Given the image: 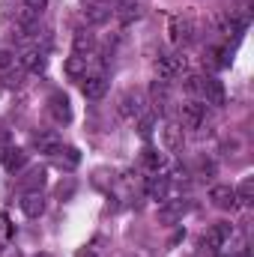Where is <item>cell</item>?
Returning <instances> with one entry per match:
<instances>
[{
  "label": "cell",
  "instance_id": "1",
  "mask_svg": "<svg viewBox=\"0 0 254 257\" xmlns=\"http://www.w3.org/2000/svg\"><path fill=\"white\" fill-rule=\"evenodd\" d=\"M186 90L194 93V96H200L206 105H224V87H221V81L218 78H209V75H189L186 78Z\"/></svg>",
  "mask_w": 254,
  "mask_h": 257
},
{
  "label": "cell",
  "instance_id": "2",
  "mask_svg": "<svg viewBox=\"0 0 254 257\" xmlns=\"http://www.w3.org/2000/svg\"><path fill=\"white\" fill-rule=\"evenodd\" d=\"M156 72H159L162 81H171V78H177V75L186 72V57L177 54V51H165V54L156 57Z\"/></svg>",
  "mask_w": 254,
  "mask_h": 257
},
{
  "label": "cell",
  "instance_id": "3",
  "mask_svg": "<svg viewBox=\"0 0 254 257\" xmlns=\"http://www.w3.org/2000/svg\"><path fill=\"white\" fill-rule=\"evenodd\" d=\"M144 111H147V102H144V96H141L138 90H126V93L117 99V114L126 117V120L144 117Z\"/></svg>",
  "mask_w": 254,
  "mask_h": 257
},
{
  "label": "cell",
  "instance_id": "4",
  "mask_svg": "<svg viewBox=\"0 0 254 257\" xmlns=\"http://www.w3.org/2000/svg\"><path fill=\"white\" fill-rule=\"evenodd\" d=\"M48 114H51V120L54 123H60V126H69L72 123V102H69V96L66 93H51L48 96Z\"/></svg>",
  "mask_w": 254,
  "mask_h": 257
},
{
  "label": "cell",
  "instance_id": "5",
  "mask_svg": "<svg viewBox=\"0 0 254 257\" xmlns=\"http://www.w3.org/2000/svg\"><path fill=\"white\" fill-rule=\"evenodd\" d=\"M168 33H171V39H174L177 45H189L191 39H194V33H197V27H194V21H191V18L177 15V18H171Z\"/></svg>",
  "mask_w": 254,
  "mask_h": 257
},
{
  "label": "cell",
  "instance_id": "6",
  "mask_svg": "<svg viewBox=\"0 0 254 257\" xmlns=\"http://www.w3.org/2000/svg\"><path fill=\"white\" fill-rule=\"evenodd\" d=\"M206 123V105L203 102H186L180 108V126L183 128H200Z\"/></svg>",
  "mask_w": 254,
  "mask_h": 257
},
{
  "label": "cell",
  "instance_id": "7",
  "mask_svg": "<svg viewBox=\"0 0 254 257\" xmlns=\"http://www.w3.org/2000/svg\"><path fill=\"white\" fill-rule=\"evenodd\" d=\"M230 236H233V227L227 224V221H215L209 230H206V236H203V242L212 248V251H218V248H224L227 242H230Z\"/></svg>",
  "mask_w": 254,
  "mask_h": 257
},
{
  "label": "cell",
  "instance_id": "8",
  "mask_svg": "<svg viewBox=\"0 0 254 257\" xmlns=\"http://www.w3.org/2000/svg\"><path fill=\"white\" fill-rule=\"evenodd\" d=\"M186 212H189V200H165L159 206V221L162 224H177V221H183Z\"/></svg>",
  "mask_w": 254,
  "mask_h": 257
},
{
  "label": "cell",
  "instance_id": "9",
  "mask_svg": "<svg viewBox=\"0 0 254 257\" xmlns=\"http://www.w3.org/2000/svg\"><path fill=\"white\" fill-rule=\"evenodd\" d=\"M209 200H212L215 209H236V206H239L233 186H212V189H209Z\"/></svg>",
  "mask_w": 254,
  "mask_h": 257
},
{
  "label": "cell",
  "instance_id": "10",
  "mask_svg": "<svg viewBox=\"0 0 254 257\" xmlns=\"http://www.w3.org/2000/svg\"><path fill=\"white\" fill-rule=\"evenodd\" d=\"M183 144H186V135H183V126H180V123L162 126V147H165L168 153H180Z\"/></svg>",
  "mask_w": 254,
  "mask_h": 257
},
{
  "label": "cell",
  "instance_id": "11",
  "mask_svg": "<svg viewBox=\"0 0 254 257\" xmlns=\"http://www.w3.org/2000/svg\"><path fill=\"white\" fill-rule=\"evenodd\" d=\"M51 159H54V165L63 168V171H75V168L81 165V153H78L75 147H69V144H60V147L51 153Z\"/></svg>",
  "mask_w": 254,
  "mask_h": 257
},
{
  "label": "cell",
  "instance_id": "12",
  "mask_svg": "<svg viewBox=\"0 0 254 257\" xmlns=\"http://www.w3.org/2000/svg\"><path fill=\"white\" fill-rule=\"evenodd\" d=\"M81 93L87 96V99H102L105 93H108V78L105 75H87V78H81Z\"/></svg>",
  "mask_w": 254,
  "mask_h": 257
},
{
  "label": "cell",
  "instance_id": "13",
  "mask_svg": "<svg viewBox=\"0 0 254 257\" xmlns=\"http://www.w3.org/2000/svg\"><path fill=\"white\" fill-rule=\"evenodd\" d=\"M24 165H27V153H24L21 147H6V150H3V168H6L9 174L21 171Z\"/></svg>",
  "mask_w": 254,
  "mask_h": 257
},
{
  "label": "cell",
  "instance_id": "14",
  "mask_svg": "<svg viewBox=\"0 0 254 257\" xmlns=\"http://www.w3.org/2000/svg\"><path fill=\"white\" fill-rule=\"evenodd\" d=\"M203 63L209 69H224V66H230V51L221 48V45H209L206 54H203Z\"/></svg>",
  "mask_w": 254,
  "mask_h": 257
},
{
  "label": "cell",
  "instance_id": "15",
  "mask_svg": "<svg viewBox=\"0 0 254 257\" xmlns=\"http://www.w3.org/2000/svg\"><path fill=\"white\" fill-rule=\"evenodd\" d=\"M21 209H24V215H30V218H39L42 212H45V197L39 192H27L21 197Z\"/></svg>",
  "mask_w": 254,
  "mask_h": 257
},
{
  "label": "cell",
  "instance_id": "16",
  "mask_svg": "<svg viewBox=\"0 0 254 257\" xmlns=\"http://www.w3.org/2000/svg\"><path fill=\"white\" fill-rule=\"evenodd\" d=\"M33 147L39 150V153H54L57 147H60V138L54 135V132H33Z\"/></svg>",
  "mask_w": 254,
  "mask_h": 257
},
{
  "label": "cell",
  "instance_id": "17",
  "mask_svg": "<svg viewBox=\"0 0 254 257\" xmlns=\"http://www.w3.org/2000/svg\"><path fill=\"white\" fill-rule=\"evenodd\" d=\"M168 189H171V183H168V177H150L147 180V194L153 197V200H168Z\"/></svg>",
  "mask_w": 254,
  "mask_h": 257
},
{
  "label": "cell",
  "instance_id": "18",
  "mask_svg": "<svg viewBox=\"0 0 254 257\" xmlns=\"http://www.w3.org/2000/svg\"><path fill=\"white\" fill-rule=\"evenodd\" d=\"M66 75L72 78V81H81V78H87V57H81V54H72L69 60H66Z\"/></svg>",
  "mask_w": 254,
  "mask_h": 257
},
{
  "label": "cell",
  "instance_id": "19",
  "mask_svg": "<svg viewBox=\"0 0 254 257\" xmlns=\"http://www.w3.org/2000/svg\"><path fill=\"white\" fill-rule=\"evenodd\" d=\"M72 45H75V54H81V57H84V54H90V51H93L96 39H93V33H90V30H84V27H81V30H75Z\"/></svg>",
  "mask_w": 254,
  "mask_h": 257
},
{
  "label": "cell",
  "instance_id": "20",
  "mask_svg": "<svg viewBox=\"0 0 254 257\" xmlns=\"http://www.w3.org/2000/svg\"><path fill=\"white\" fill-rule=\"evenodd\" d=\"M141 165H144L147 171H153V174H159V171L165 168V156H162L159 150H150V147H147V150L141 153Z\"/></svg>",
  "mask_w": 254,
  "mask_h": 257
},
{
  "label": "cell",
  "instance_id": "21",
  "mask_svg": "<svg viewBox=\"0 0 254 257\" xmlns=\"http://www.w3.org/2000/svg\"><path fill=\"white\" fill-rule=\"evenodd\" d=\"M42 186H45V171L42 168H30L27 177L21 180V189H27V192H39Z\"/></svg>",
  "mask_w": 254,
  "mask_h": 257
},
{
  "label": "cell",
  "instance_id": "22",
  "mask_svg": "<svg viewBox=\"0 0 254 257\" xmlns=\"http://www.w3.org/2000/svg\"><path fill=\"white\" fill-rule=\"evenodd\" d=\"M150 96H153V105H156V108H165V105H168V99H171L168 81H156V84L150 87Z\"/></svg>",
  "mask_w": 254,
  "mask_h": 257
},
{
  "label": "cell",
  "instance_id": "23",
  "mask_svg": "<svg viewBox=\"0 0 254 257\" xmlns=\"http://www.w3.org/2000/svg\"><path fill=\"white\" fill-rule=\"evenodd\" d=\"M21 66L30 69V72H42L45 69V54L42 51H24L21 54Z\"/></svg>",
  "mask_w": 254,
  "mask_h": 257
},
{
  "label": "cell",
  "instance_id": "24",
  "mask_svg": "<svg viewBox=\"0 0 254 257\" xmlns=\"http://www.w3.org/2000/svg\"><path fill=\"white\" fill-rule=\"evenodd\" d=\"M236 192V200L239 203H251V197H254V180L251 177H245L242 183H239V189H233Z\"/></svg>",
  "mask_w": 254,
  "mask_h": 257
},
{
  "label": "cell",
  "instance_id": "25",
  "mask_svg": "<svg viewBox=\"0 0 254 257\" xmlns=\"http://www.w3.org/2000/svg\"><path fill=\"white\" fill-rule=\"evenodd\" d=\"M45 6H48V0H24L27 15H42V12H45Z\"/></svg>",
  "mask_w": 254,
  "mask_h": 257
},
{
  "label": "cell",
  "instance_id": "26",
  "mask_svg": "<svg viewBox=\"0 0 254 257\" xmlns=\"http://www.w3.org/2000/svg\"><path fill=\"white\" fill-rule=\"evenodd\" d=\"M138 15H141V9H138V6H132V3H129V6H123V12H120V18H123V21H132V18H138Z\"/></svg>",
  "mask_w": 254,
  "mask_h": 257
},
{
  "label": "cell",
  "instance_id": "27",
  "mask_svg": "<svg viewBox=\"0 0 254 257\" xmlns=\"http://www.w3.org/2000/svg\"><path fill=\"white\" fill-rule=\"evenodd\" d=\"M12 236V224H9V218L0 212V239H9Z\"/></svg>",
  "mask_w": 254,
  "mask_h": 257
},
{
  "label": "cell",
  "instance_id": "28",
  "mask_svg": "<svg viewBox=\"0 0 254 257\" xmlns=\"http://www.w3.org/2000/svg\"><path fill=\"white\" fill-rule=\"evenodd\" d=\"M12 63H15V54L6 51V48H0V69H9Z\"/></svg>",
  "mask_w": 254,
  "mask_h": 257
},
{
  "label": "cell",
  "instance_id": "29",
  "mask_svg": "<svg viewBox=\"0 0 254 257\" xmlns=\"http://www.w3.org/2000/svg\"><path fill=\"white\" fill-rule=\"evenodd\" d=\"M0 257H21V251L12 248V245H3V248H0Z\"/></svg>",
  "mask_w": 254,
  "mask_h": 257
},
{
  "label": "cell",
  "instance_id": "30",
  "mask_svg": "<svg viewBox=\"0 0 254 257\" xmlns=\"http://www.w3.org/2000/svg\"><path fill=\"white\" fill-rule=\"evenodd\" d=\"M78 257H96V254H93V251H81Z\"/></svg>",
  "mask_w": 254,
  "mask_h": 257
},
{
  "label": "cell",
  "instance_id": "31",
  "mask_svg": "<svg viewBox=\"0 0 254 257\" xmlns=\"http://www.w3.org/2000/svg\"><path fill=\"white\" fill-rule=\"evenodd\" d=\"M36 257H48V254H36Z\"/></svg>",
  "mask_w": 254,
  "mask_h": 257
}]
</instances>
